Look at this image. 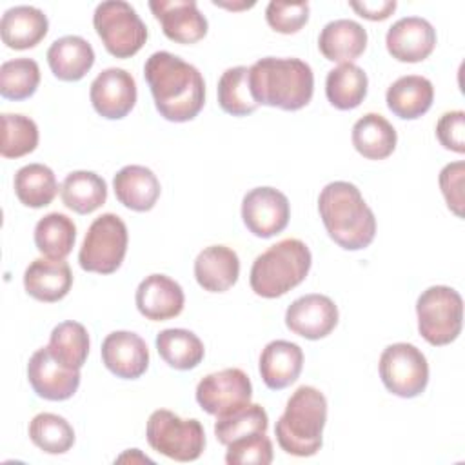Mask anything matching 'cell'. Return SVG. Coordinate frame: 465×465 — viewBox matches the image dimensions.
<instances>
[{
	"mask_svg": "<svg viewBox=\"0 0 465 465\" xmlns=\"http://www.w3.org/2000/svg\"><path fill=\"white\" fill-rule=\"evenodd\" d=\"M258 367L260 376L269 389H285L298 380L303 369V351L298 343L272 340L262 351Z\"/></svg>",
	"mask_w": 465,
	"mask_h": 465,
	"instance_id": "44dd1931",
	"label": "cell"
},
{
	"mask_svg": "<svg viewBox=\"0 0 465 465\" xmlns=\"http://www.w3.org/2000/svg\"><path fill=\"white\" fill-rule=\"evenodd\" d=\"M225 461L229 465H269L272 461V443L265 432L238 438L227 445Z\"/></svg>",
	"mask_w": 465,
	"mask_h": 465,
	"instance_id": "ab89813d",
	"label": "cell"
},
{
	"mask_svg": "<svg viewBox=\"0 0 465 465\" xmlns=\"http://www.w3.org/2000/svg\"><path fill=\"white\" fill-rule=\"evenodd\" d=\"M434 100L432 82L420 74L400 76L387 89L385 102L392 114L401 120H416L423 116Z\"/></svg>",
	"mask_w": 465,
	"mask_h": 465,
	"instance_id": "4316f807",
	"label": "cell"
},
{
	"mask_svg": "<svg viewBox=\"0 0 465 465\" xmlns=\"http://www.w3.org/2000/svg\"><path fill=\"white\" fill-rule=\"evenodd\" d=\"M436 136L445 149L463 154L465 153V113L463 111L443 113L436 124Z\"/></svg>",
	"mask_w": 465,
	"mask_h": 465,
	"instance_id": "7bdbcfd3",
	"label": "cell"
},
{
	"mask_svg": "<svg viewBox=\"0 0 465 465\" xmlns=\"http://www.w3.org/2000/svg\"><path fill=\"white\" fill-rule=\"evenodd\" d=\"M285 325L291 332L307 340L325 338L338 325V307L325 294L300 296L287 307Z\"/></svg>",
	"mask_w": 465,
	"mask_h": 465,
	"instance_id": "9a60e30c",
	"label": "cell"
},
{
	"mask_svg": "<svg viewBox=\"0 0 465 465\" xmlns=\"http://www.w3.org/2000/svg\"><path fill=\"white\" fill-rule=\"evenodd\" d=\"M354 149L369 160H383L396 149L398 134L392 124L378 113H367L352 125Z\"/></svg>",
	"mask_w": 465,
	"mask_h": 465,
	"instance_id": "83f0119b",
	"label": "cell"
},
{
	"mask_svg": "<svg viewBox=\"0 0 465 465\" xmlns=\"http://www.w3.org/2000/svg\"><path fill=\"white\" fill-rule=\"evenodd\" d=\"M318 213L331 240L345 251L365 249L374 240V213L351 182L327 183L318 196Z\"/></svg>",
	"mask_w": 465,
	"mask_h": 465,
	"instance_id": "7a4b0ae2",
	"label": "cell"
},
{
	"mask_svg": "<svg viewBox=\"0 0 465 465\" xmlns=\"http://www.w3.org/2000/svg\"><path fill=\"white\" fill-rule=\"evenodd\" d=\"M27 380L36 396L49 401H64L78 391L80 371L62 365L49 347H40L29 358Z\"/></svg>",
	"mask_w": 465,
	"mask_h": 465,
	"instance_id": "4fadbf2b",
	"label": "cell"
},
{
	"mask_svg": "<svg viewBox=\"0 0 465 465\" xmlns=\"http://www.w3.org/2000/svg\"><path fill=\"white\" fill-rule=\"evenodd\" d=\"M367 74L356 64H340L325 78V94L331 105L340 111L358 107L367 96Z\"/></svg>",
	"mask_w": 465,
	"mask_h": 465,
	"instance_id": "f546056e",
	"label": "cell"
},
{
	"mask_svg": "<svg viewBox=\"0 0 465 465\" xmlns=\"http://www.w3.org/2000/svg\"><path fill=\"white\" fill-rule=\"evenodd\" d=\"M251 398H252L251 380L238 367H229L218 372H211L203 376L196 385L198 405L207 414H213V416L232 412L251 403Z\"/></svg>",
	"mask_w": 465,
	"mask_h": 465,
	"instance_id": "8fae6325",
	"label": "cell"
},
{
	"mask_svg": "<svg viewBox=\"0 0 465 465\" xmlns=\"http://www.w3.org/2000/svg\"><path fill=\"white\" fill-rule=\"evenodd\" d=\"M387 51L398 62L416 64L430 56L436 47V31L421 16H403L396 20L385 36Z\"/></svg>",
	"mask_w": 465,
	"mask_h": 465,
	"instance_id": "e0dca14e",
	"label": "cell"
},
{
	"mask_svg": "<svg viewBox=\"0 0 465 465\" xmlns=\"http://www.w3.org/2000/svg\"><path fill=\"white\" fill-rule=\"evenodd\" d=\"M418 331L434 347L454 341L463 325V300L460 292L447 285L425 289L416 302Z\"/></svg>",
	"mask_w": 465,
	"mask_h": 465,
	"instance_id": "8992f818",
	"label": "cell"
},
{
	"mask_svg": "<svg viewBox=\"0 0 465 465\" xmlns=\"http://www.w3.org/2000/svg\"><path fill=\"white\" fill-rule=\"evenodd\" d=\"M134 302L142 316L153 322H163L183 311L185 296L180 283L173 278L165 274H149L140 282Z\"/></svg>",
	"mask_w": 465,
	"mask_h": 465,
	"instance_id": "d6986e66",
	"label": "cell"
},
{
	"mask_svg": "<svg viewBox=\"0 0 465 465\" xmlns=\"http://www.w3.org/2000/svg\"><path fill=\"white\" fill-rule=\"evenodd\" d=\"M47 64L51 73L64 82L82 80L94 64L93 45L76 35L54 40L47 49Z\"/></svg>",
	"mask_w": 465,
	"mask_h": 465,
	"instance_id": "484cf974",
	"label": "cell"
},
{
	"mask_svg": "<svg viewBox=\"0 0 465 465\" xmlns=\"http://www.w3.org/2000/svg\"><path fill=\"white\" fill-rule=\"evenodd\" d=\"M38 145V127L35 120L24 114H2V145L4 158H20L33 153Z\"/></svg>",
	"mask_w": 465,
	"mask_h": 465,
	"instance_id": "f35d334b",
	"label": "cell"
},
{
	"mask_svg": "<svg viewBox=\"0 0 465 465\" xmlns=\"http://www.w3.org/2000/svg\"><path fill=\"white\" fill-rule=\"evenodd\" d=\"M269 418L262 405L258 403H247L232 412L216 416L214 421V436L222 445H229L231 441L256 434V432H267Z\"/></svg>",
	"mask_w": 465,
	"mask_h": 465,
	"instance_id": "d590c367",
	"label": "cell"
},
{
	"mask_svg": "<svg viewBox=\"0 0 465 465\" xmlns=\"http://www.w3.org/2000/svg\"><path fill=\"white\" fill-rule=\"evenodd\" d=\"M367 47V31L361 24L338 18L323 25L318 36L320 53L338 64H352Z\"/></svg>",
	"mask_w": 465,
	"mask_h": 465,
	"instance_id": "cb8c5ba5",
	"label": "cell"
},
{
	"mask_svg": "<svg viewBox=\"0 0 465 465\" xmlns=\"http://www.w3.org/2000/svg\"><path fill=\"white\" fill-rule=\"evenodd\" d=\"M60 196L67 209L78 214H89L105 203L107 183L93 171H73L64 178Z\"/></svg>",
	"mask_w": 465,
	"mask_h": 465,
	"instance_id": "f1b7e54d",
	"label": "cell"
},
{
	"mask_svg": "<svg viewBox=\"0 0 465 465\" xmlns=\"http://www.w3.org/2000/svg\"><path fill=\"white\" fill-rule=\"evenodd\" d=\"M49 22L42 9L33 5H15L2 15L0 35L9 49H31L47 35Z\"/></svg>",
	"mask_w": 465,
	"mask_h": 465,
	"instance_id": "603a6c76",
	"label": "cell"
},
{
	"mask_svg": "<svg viewBox=\"0 0 465 465\" xmlns=\"http://www.w3.org/2000/svg\"><path fill=\"white\" fill-rule=\"evenodd\" d=\"M311 263V251L302 240H280L252 262L249 274L251 289L262 298L283 296L305 280Z\"/></svg>",
	"mask_w": 465,
	"mask_h": 465,
	"instance_id": "5b68a950",
	"label": "cell"
},
{
	"mask_svg": "<svg viewBox=\"0 0 465 465\" xmlns=\"http://www.w3.org/2000/svg\"><path fill=\"white\" fill-rule=\"evenodd\" d=\"M71 285L73 272L65 260L36 258L24 272V287L38 302H58L67 296Z\"/></svg>",
	"mask_w": 465,
	"mask_h": 465,
	"instance_id": "ffe728a7",
	"label": "cell"
},
{
	"mask_svg": "<svg viewBox=\"0 0 465 465\" xmlns=\"http://www.w3.org/2000/svg\"><path fill=\"white\" fill-rule=\"evenodd\" d=\"M93 25L107 53L116 58H131L147 40L143 20L124 0L100 2L93 15Z\"/></svg>",
	"mask_w": 465,
	"mask_h": 465,
	"instance_id": "ba28073f",
	"label": "cell"
},
{
	"mask_svg": "<svg viewBox=\"0 0 465 465\" xmlns=\"http://www.w3.org/2000/svg\"><path fill=\"white\" fill-rule=\"evenodd\" d=\"M40 84V67L33 58L7 60L0 67V94L7 100H25Z\"/></svg>",
	"mask_w": 465,
	"mask_h": 465,
	"instance_id": "74e56055",
	"label": "cell"
},
{
	"mask_svg": "<svg viewBox=\"0 0 465 465\" xmlns=\"http://www.w3.org/2000/svg\"><path fill=\"white\" fill-rule=\"evenodd\" d=\"M378 369L385 389L400 398H416L429 383L427 358L412 343L398 341L385 347Z\"/></svg>",
	"mask_w": 465,
	"mask_h": 465,
	"instance_id": "30bf717a",
	"label": "cell"
},
{
	"mask_svg": "<svg viewBox=\"0 0 465 465\" xmlns=\"http://www.w3.org/2000/svg\"><path fill=\"white\" fill-rule=\"evenodd\" d=\"M13 187L20 203L33 209L49 205L58 193L56 176L53 169L44 163H27L20 167L15 174Z\"/></svg>",
	"mask_w": 465,
	"mask_h": 465,
	"instance_id": "1f68e13d",
	"label": "cell"
},
{
	"mask_svg": "<svg viewBox=\"0 0 465 465\" xmlns=\"http://www.w3.org/2000/svg\"><path fill=\"white\" fill-rule=\"evenodd\" d=\"M360 16L378 22V20H385L389 18L394 9H396V2L394 0H380V2H351L349 4Z\"/></svg>",
	"mask_w": 465,
	"mask_h": 465,
	"instance_id": "ee69618b",
	"label": "cell"
},
{
	"mask_svg": "<svg viewBox=\"0 0 465 465\" xmlns=\"http://www.w3.org/2000/svg\"><path fill=\"white\" fill-rule=\"evenodd\" d=\"M240 276L238 254L227 245H209L194 260V278L203 291L225 292Z\"/></svg>",
	"mask_w": 465,
	"mask_h": 465,
	"instance_id": "7402d4cb",
	"label": "cell"
},
{
	"mask_svg": "<svg viewBox=\"0 0 465 465\" xmlns=\"http://www.w3.org/2000/svg\"><path fill=\"white\" fill-rule=\"evenodd\" d=\"M463 162L447 163L440 173V189L447 202V207L460 218L463 216Z\"/></svg>",
	"mask_w": 465,
	"mask_h": 465,
	"instance_id": "b9f144b4",
	"label": "cell"
},
{
	"mask_svg": "<svg viewBox=\"0 0 465 465\" xmlns=\"http://www.w3.org/2000/svg\"><path fill=\"white\" fill-rule=\"evenodd\" d=\"M74 240L76 225L62 213H49L35 225V245L45 258L65 260L74 247Z\"/></svg>",
	"mask_w": 465,
	"mask_h": 465,
	"instance_id": "d6a6232c",
	"label": "cell"
},
{
	"mask_svg": "<svg viewBox=\"0 0 465 465\" xmlns=\"http://www.w3.org/2000/svg\"><path fill=\"white\" fill-rule=\"evenodd\" d=\"M145 436L153 450L176 461H194L205 449L203 425L196 418L183 420L167 409L149 416Z\"/></svg>",
	"mask_w": 465,
	"mask_h": 465,
	"instance_id": "52a82bcc",
	"label": "cell"
},
{
	"mask_svg": "<svg viewBox=\"0 0 465 465\" xmlns=\"http://www.w3.org/2000/svg\"><path fill=\"white\" fill-rule=\"evenodd\" d=\"M149 9L163 35L176 44H196L207 35V18L194 0H151Z\"/></svg>",
	"mask_w": 465,
	"mask_h": 465,
	"instance_id": "2e32d148",
	"label": "cell"
},
{
	"mask_svg": "<svg viewBox=\"0 0 465 465\" xmlns=\"http://www.w3.org/2000/svg\"><path fill=\"white\" fill-rule=\"evenodd\" d=\"M143 76L154 107L169 122H189L205 104V82L189 62L169 51L153 53L143 65Z\"/></svg>",
	"mask_w": 465,
	"mask_h": 465,
	"instance_id": "6da1fadb",
	"label": "cell"
},
{
	"mask_svg": "<svg viewBox=\"0 0 465 465\" xmlns=\"http://www.w3.org/2000/svg\"><path fill=\"white\" fill-rule=\"evenodd\" d=\"M47 347L62 365L80 371L89 354L87 329L78 322H62L51 331Z\"/></svg>",
	"mask_w": 465,
	"mask_h": 465,
	"instance_id": "836d02e7",
	"label": "cell"
},
{
	"mask_svg": "<svg viewBox=\"0 0 465 465\" xmlns=\"http://www.w3.org/2000/svg\"><path fill=\"white\" fill-rule=\"evenodd\" d=\"M218 104L220 107L232 116H247L256 111L258 104L254 102L249 87V67L236 65L222 73L218 80Z\"/></svg>",
	"mask_w": 465,
	"mask_h": 465,
	"instance_id": "e575fe53",
	"label": "cell"
},
{
	"mask_svg": "<svg viewBox=\"0 0 465 465\" xmlns=\"http://www.w3.org/2000/svg\"><path fill=\"white\" fill-rule=\"evenodd\" d=\"M116 200L136 213L151 211L160 196L156 174L143 165H125L113 178Z\"/></svg>",
	"mask_w": 465,
	"mask_h": 465,
	"instance_id": "d4e9b609",
	"label": "cell"
},
{
	"mask_svg": "<svg viewBox=\"0 0 465 465\" xmlns=\"http://www.w3.org/2000/svg\"><path fill=\"white\" fill-rule=\"evenodd\" d=\"M89 98L94 111L107 120L127 116L136 104V82L122 67L104 69L91 84Z\"/></svg>",
	"mask_w": 465,
	"mask_h": 465,
	"instance_id": "5bb4252c",
	"label": "cell"
},
{
	"mask_svg": "<svg viewBox=\"0 0 465 465\" xmlns=\"http://www.w3.org/2000/svg\"><path fill=\"white\" fill-rule=\"evenodd\" d=\"M156 351L160 358L176 371L194 369L205 354L202 340L187 329H163L158 332Z\"/></svg>",
	"mask_w": 465,
	"mask_h": 465,
	"instance_id": "4dcf8cb0",
	"label": "cell"
},
{
	"mask_svg": "<svg viewBox=\"0 0 465 465\" xmlns=\"http://www.w3.org/2000/svg\"><path fill=\"white\" fill-rule=\"evenodd\" d=\"M325 421L327 398L316 387L302 385L291 394L283 414L276 421V441L287 454L314 456L323 445Z\"/></svg>",
	"mask_w": 465,
	"mask_h": 465,
	"instance_id": "277c9868",
	"label": "cell"
},
{
	"mask_svg": "<svg viewBox=\"0 0 465 465\" xmlns=\"http://www.w3.org/2000/svg\"><path fill=\"white\" fill-rule=\"evenodd\" d=\"M249 87L258 105L298 111L312 98L314 74L300 58L265 56L249 67Z\"/></svg>",
	"mask_w": 465,
	"mask_h": 465,
	"instance_id": "3957f363",
	"label": "cell"
},
{
	"mask_svg": "<svg viewBox=\"0 0 465 465\" xmlns=\"http://www.w3.org/2000/svg\"><path fill=\"white\" fill-rule=\"evenodd\" d=\"M102 361L118 378L136 380L149 367L145 341L131 331H114L102 341Z\"/></svg>",
	"mask_w": 465,
	"mask_h": 465,
	"instance_id": "ac0fdd59",
	"label": "cell"
},
{
	"mask_svg": "<svg viewBox=\"0 0 465 465\" xmlns=\"http://www.w3.org/2000/svg\"><path fill=\"white\" fill-rule=\"evenodd\" d=\"M31 441L47 454H64L74 443L71 423L53 412H40L29 423Z\"/></svg>",
	"mask_w": 465,
	"mask_h": 465,
	"instance_id": "8d00e7d4",
	"label": "cell"
},
{
	"mask_svg": "<svg viewBox=\"0 0 465 465\" xmlns=\"http://www.w3.org/2000/svg\"><path fill=\"white\" fill-rule=\"evenodd\" d=\"M242 218L249 232L258 238H271L287 227L291 205L282 191L254 187L243 196Z\"/></svg>",
	"mask_w": 465,
	"mask_h": 465,
	"instance_id": "7c38bea8",
	"label": "cell"
},
{
	"mask_svg": "<svg viewBox=\"0 0 465 465\" xmlns=\"http://www.w3.org/2000/svg\"><path fill=\"white\" fill-rule=\"evenodd\" d=\"M309 4L307 2H269L265 7L267 24L282 35L298 33L309 20Z\"/></svg>",
	"mask_w": 465,
	"mask_h": 465,
	"instance_id": "60d3db41",
	"label": "cell"
},
{
	"mask_svg": "<svg viewBox=\"0 0 465 465\" xmlns=\"http://www.w3.org/2000/svg\"><path fill=\"white\" fill-rule=\"evenodd\" d=\"M127 225L118 214L105 213L87 229L78 252V263L87 272H114L127 252Z\"/></svg>",
	"mask_w": 465,
	"mask_h": 465,
	"instance_id": "9c48e42d",
	"label": "cell"
}]
</instances>
